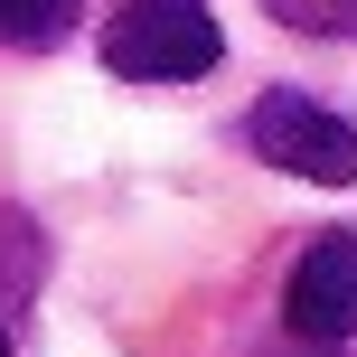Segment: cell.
<instances>
[{
  "label": "cell",
  "instance_id": "6da1fadb",
  "mask_svg": "<svg viewBox=\"0 0 357 357\" xmlns=\"http://www.w3.org/2000/svg\"><path fill=\"white\" fill-rule=\"evenodd\" d=\"M226 56V29H216L207 0H123L104 29V66L123 85H197Z\"/></svg>",
  "mask_w": 357,
  "mask_h": 357
},
{
  "label": "cell",
  "instance_id": "7a4b0ae2",
  "mask_svg": "<svg viewBox=\"0 0 357 357\" xmlns=\"http://www.w3.org/2000/svg\"><path fill=\"white\" fill-rule=\"evenodd\" d=\"M245 151L264 169L310 178V188H348L357 178V123L329 113L320 94H301V85H273V94L245 104Z\"/></svg>",
  "mask_w": 357,
  "mask_h": 357
},
{
  "label": "cell",
  "instance_id": "3957f363",
  "mask_svg": "<svg viewBox=\"0 0 357 357\" xmlns=\"http://www.w3.org/2000/svg\"><path fill=\"white\" fill-rule=\"evenodd\" d=\"M282 339H301V348L357 339V226H329L301 245V264L282 282Z\"/></svg>",
  "mask_w": 357,
  "mask_h": 357
},
{
  "label": "cell",
  "instance_id": "277c9868",
  "mask_svg": "<svg viewBox=\"0 0 357 357\" xmlns=\"http://www.w3.org/2000/svg\"><path fill=\"white\" fill-rule=\"evenodd\" d=\"M85 0H0V47H56Z\"/></svg>",
  "mask_w": 357,
  "mask_h": 357
},
{
  "label": "cell",
  "instance_id": "5b68a950",
  "mask_svg": "<svg viewBox=\"0 0 357 357\" xmlns=\"http://www.w3.org/2000/svg\"><path fill=\"white\" fill-rule=\"evenodd\" d=\"M38 264H47V245L29 235V216H10V207H0V310L38 291Z\"/></svg>",
  "mask_w": 357,
  "mask_h": 357
},
{
  "label": "cell",
  "instance_id": "8992f818",
  "mask_svg": "<svg viewBox=\"0 0 357 357\" xmlns=\"http://www.w3.org/2000/svg\"><path fill=\"white\" fill-rule=\"evenodd\" d=\"M264 10L301 38H357V0H264Z\"/></svg>",
  "mask_w": 357,
  "mask_h": 357
},
{
  "label": "cell",
  "instance_id": "52a82bcc",
  "mask_svg": "<svg viewBox=\"0 0 357 357\" xmlns=\"http://www.w3.org/2000/svg\"><path fill=\"white\" fill-rule=\"evenodd\" d=\"M0 357H10V320H0Z\"/></svg>",
  "mask_w": 357,
  "mask_h": 357
}]
</instances>
